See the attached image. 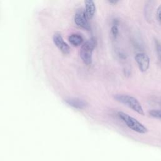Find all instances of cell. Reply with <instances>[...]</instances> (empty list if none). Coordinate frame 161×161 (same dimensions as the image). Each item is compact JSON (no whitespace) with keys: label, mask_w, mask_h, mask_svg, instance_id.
<instances>
[{"label":"cell","mask_w":161,"mask_h":161,"mask_svg":"<svg viewBox=\"0 0 161 161\" xmlns=\"http://www.w3.org/2000/svg\"><path fill=\"white\" fill-rule=\"evenodd\" d=\"M117 114L125 124L131 130L141 134H145L148 132V129L143 124L129 114L122 111H118Z\"/></svg>","instance_id":"6da1fadb"},{"label":"cell","mask_w":161,"mask_h":161,"mask_svg":"<svg viewBox=\"0 0 161 161\" xmlns=\"http://www.w3.org/2000/svg\"><path fill=\"white\" fill-rule=\"evenodd\" d=\"M114 97L117 101L126 105L139 114L145 115L144 110L141 104L135 97L127 94H116Z\"/></svg>","instance_id":"7a4b0ae2"},{"label":"cell","mask_w":161,"mask_h":161,"mask_svg":"<svg viewBox=\"0 0 161 161\" xmlns=\"http://www.w3.org/2000/svg\"><path fill=\"white\" fill-rule=\"evenodd\" d=\"M96 45L94 38H91L84 42L80 50V57L86 65H90L92 62V54Z\"/></svg>","instance_id":"3957f363"},{"label":"cell","mask_w":161,"mask_h":161,"mask_svg":"<svg viewBox=\"0 0 161 161\" xmlns=\"http://www.w3.org/2000/svg\"><path fill=\"white\" fill-rule=\"evenodd\" d=\"M135 60L141 72H146L150 67V58L145 53H138L135 55Z\"/></svg>","instance_id":"277c9868"},{"label":"cell","mask_w":161,"mask_h":161,"mask_svg":"<svg viewBox=\"0 0 161 161\" xmlns=\"http://www.w3.org/2000/svg\"><path fill=\"white\" fill-rule=\"evenodd\" d=\"M74 21L77 26L87 30H90L91 26L88 19L85 15L84 11L79 10L77 11L74 17Z\"/></svg>","instance_id":"5b68a950"},{"label":"cell","mask_w":161,"mask_h":161,"mask_svg":"<svg viewBox=\"0 0 161 161\" xmlns=\"http://www.w3.org/2000/svg\"><path fill=\"white\" fill-rule=\"evenodd\" d=\"M53 40L57 48L60 49V50L64 54H68L70 52V47L69 45L64 40L61 35L58 33H55L53 35Z\"/></svg>","instance_id":"8992f818"},{"label":"cell","mask_w":161,"mask_h":161,"mask_svg":"<svg viewBox=\"0 0 161 161\" xmlns=\"http://www.w3.org/2000/svg\"><path fill=\"white\" fill-rule=\"evenodd\" d=\"M65 101L68 105L77 109H83L87 106V103L84 100L79 98H68Z\"/></svg>","instance_id":"52a82bcc"},{"label":"cell","mask_w":161,"mask_h":161,"mask_svg":"<svg viewBox=\"0 0 161 161\" xmlns=\"http://www.w3.org/2000/svg\"><path fill=\"white\" fill-rule=\"evenodd\" d=\"M85 10L84 13L87 18L89 19H91L96 12V6L93 1L87 0L85 1Z\"/></svg>","instance_id":"ba28073f"},{"label":"cell","mask_w":161,"mask_h":161,"mask_svg":"<svg viewBox=\"0 0 161 161\" xmlns=\"http://www.w3.org/2000/svg\"><path fill=\"white\" fill-rule=\"evenodd\" d=\"M69 41L72 45L78 46L82 43L83 38L80 35L74 33L69 37Z\"/></svg>","instance_id":"9c48e42d"},{"label":"cell","mask_w":161,"mask_h":161,"mask_svg":"<svg viewBox=\"0 0 161 161\" xmlns=\"http://www.w3.org/2000/svg\"><path fill=\"white\" fill-rule=\"evenodd\" d=\"M150 116L153 118L161 119V110L159 109H152L148 112Z\"/></svg>","instance_id":"30bf717a"},{"label":"cell","mask_w":161,"mask_h":161,"mask_svg":"<svg viewBox=\"0 0 161 161\" xmlns=\"http://www.w3.org/2000/svg\"><path fill=\"white\" fill-rule=\"evenodd\" d=\"M155 48L158 58L161 63V43L158 40H155Z\"/></svg>","instance_id":"8fae6325"},{"label":"cell","mask_w":161,"mask_h":161,"mask_svg":"<svg viewBox=\"0 0 161 161\" xmlns=\"http://www.w3.org/2000/svg\"><path fill=\"white\" fill-rule=\"evenodd\" d=\"M111 33L113 36L114 38H116L117 37V35H118V28L117 26L112 25L111 28Z\"/></svg>","instance_id":"7c38bea8"},{"label":"cell","mask_w":161,"mask_h":161,"mask_svg":"<svg viewBox=\"0 0 161 161\" xmlns=\"http://www.w3.org/2000/svg\"><path fill=\"white\" fill-rule=\"evenodd\" d=\"M157 19H158V21L161 24V4L159 5L158 7L157 8Z\"/></svg>","instance_id":"4fadbf2b"},{"label":"cell","mask_w":161,"mask_h":161,"mask_svg":"<svg viewBox=\"0 0 161 161\" xmlns=\"http://www.w3.org/2000/svg\"><path fill=\"white\" fill-rule=\"evenodd\" d=\"M119 23V21L118 19H114L113 20V25H114V26H118Z\"/></svg>","instance_id":"5bb4252c"},{"label":"cell","mask_w":161,"mask_h":161,"mask_svg":"<svg viewBox=\"0 0 161 161\" xmlns=\"http://www.w3.org/2000/svg\"><path fill=\"white\" fill-rule=\"evenodd\" d=\"M109 2L112 4H116L118 1H116V0H111V1H109Z\"/></svg>","instance_id":"9a60e30c"}]
</instances>
